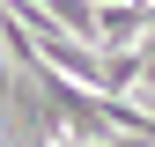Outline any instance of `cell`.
<instances>
[{
    "instance_id": "cell-1",
    "label": "cell",
    "mask_w": 155,
    "mask_h": 147,
    "mask_svg": "<svg viewBox=\"0 0 155 147\" xmlns=\"http://www.w3.org/2000/svg\"><path fill=\"white\" fill-rule=\"evenodd\" d=\"M104 15V52H133V37H148V0H96Z\"/></svg>"
}]
</instances>
